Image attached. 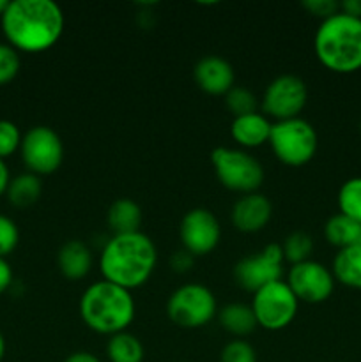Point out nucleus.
<instances>
[{"mask_svg":"<svg viewBox=\"0 0 361 362\" xmlns=\"http://www.w3.org/2000/svg\"><path fill=\"white\" fill-rule=\"evenodd\" d=\"M0 25L7 45L16 52L42 53L62 37L66 18L52 0H13L0 16Z\"/></svg>","mask_w":361,"mask_h":362,"instance_id":"nucleus-1","label":"nucleus"},{"mask_svg":"<svg viewBox=\"0 0 361 362\" xmlns=\"http://www.w3.org/2000/svg\"><path fill=\"white\" fill-rule=\"evenodd\" d=\"M158 250L154 240L144 232L113 235L99 255L103 279L126 290L144 286L154 274Z\"/></svg>","mask_w":361,"mask_h":362,"instance_id":"nucleus-2","label":"nucleus"},{"mask_svg":"<svg viewBox=\"0 0 361 362\" xmlns=\"http://www.w3.org/2000/svg\"><path fill=\"white\" fill-rule=\"evenodd\" d=\"M314 52L326 69L350 74L361 69V20L338 13L321 21L314 37Z\"/></svg>","mask_w":361,"mask_h":362,"instance_id":"nucleus-3","label":"nucleus"},{"mask_svg":"<svg viewBox=\"0 0 361 362\" xmlns=\"http://www.w3.org/2000/svg\"><path fill=\"white\" fill-rule=\"evenodd\" d=\"M134 315L137 306L130 290L105 279L88 286L80 297L81 320L98 334L113 336L127 331Z\"/></svg>","mask_w":361,"mask_h":362,"instance_id":"nucleus-4","label":"nucleus"},{"mask_svg":"<svg viewBox=\"0 0 361 362\" xmlns=\"http://www.w3.org/2000/svg\"><path fill=\"white\" fill-rule=\"evenodd\" d=\"M268 144L280 163L299 168L315 158L319 136L315 127L308 120L297 117V119L280 120L273 124Z\"/></svg>","mask_w":361,"mask_h":362,"instance_id":"nucleus-5","label":"nucleus"},{"mask_svg":"<svg viewBox=\"0 0 361 362\" xmlns=\"http://www.w3.org/2000/svg\"><path fill=\"white\" fill-rule=\"evenodd\" d=\"M211 163L219 184L234 193H257L264 184V166L243 148L216 147L211 152Z\"/></svg>","mask_w":361,"mask_h":362,"instance_id":"nucleus-6","label":"nucleus"},{"mask_svg":"<svg viewBox=\"0 0 361 362\" xmlns=\"http://www.w3.org/2000/svg\"><path fill=\"white\" fill-rule=\"evenodd\" d=\"M170 322L180 329H200L218 315V304L211 290L200 283L179 286L166 303Z\"/></svg>","mask_w":361,"mask_h":362,"instance_id":"nucleus-7","label":"nucleus"},{"mask_svg":"<svg viewBox=\"0 0 361 362\" xmlns=\"http://www.w3.org/2000/svg\"><path fill=\"white\" fill-rule=\"evenodd\" d=\"M299 300L285 281L278 279L253 293L251 310L258 327L265 331H282L294 322Z\"/></svg>","mask_w":361,"mask_h":362,"instance_id":"nucleus-8","label":"nucleus"},{"mask_svg":"<svg viewBox=\"0 0 361 362\" xmlns=\"http://www.w3.org/2000/svg\"><path fill=\"white\" fill-rule=\"evenodd\" d=\"M21 159L34 175H52L64 161V144L48 126H34L23 134L20 145Z\"/></svg>","mask_w":361,"mask_h":362,"instance_id":"nucleus-9","label":"nucleus"},{"mask_svg":"<svg viewBox=\"0 0 361 362\" xmlns=\"http://www.w3.org/2000/svg\"><path fill=\"white\" fill-rule=\"evenodd\" d=\"M308 103V87L299 76L282 74L265 87L262 95V112L276 122L297 119Z\"/></svg>","mask_w":361,"mask_h":362,"instance_id":"nucleus-10","label":"nucleus"},{"mask_svg":"<svg viewBox=\"0 0 361 362\" xmlns=\"http://www.w3.org/2000/svg\"><path fill=\"white\" fill-rule=\"evenodd\" d=\"M282 244L271 243L258 253L248 255L234 265V279L246 292L255 293L262 286L282 279Z\"/></svg>","mask_w":361,"mask_h":362,"instance_id":"nucleus-11","label":"nucleus"},{"mask_svg":"<svg viewBox=\"0 0 361 362\" xmlns=\"http://www.w3.org/2000/svg\"><path fill=\"white\" fill-rule=\"evenodd\" d=\"M179 237L184 251L197 257H205L218 247L222 240V226L209 209L197 207L183 216Z\"/></svg>","mask_w":361,"mask_h":362,"instance_id":"nucleus-12","label":"nucleus"},{"mask_svg":"<svg viewBox=\"0 0 361 362\" xmlns=\"http://www.w3.org/2000/svg\"><path fill=\"white\" fill-rule=\"evenodd\" d=\"M287 285L299 303L321 304L331 297L335 290V276L321 262L306 260L303 264L290 265Z\"/></svg>","mask_w":361,"mask_h":362,"instance_id":"nucleus-13","label":"nucleus"},{"mask_svg":"<svg viewBox=\"0 0 361 362\" xmlns=\"http://www.w3.org/2000/svg\"><path fill=\"white\" fill-rule=\"evenodd\" d=\"M195 83L209 95H225L236 87V71L232 64L218 55L202 57L193 67Z\"/></svg>","mask_w":361,"mask_h":362,"instance_id":"nucleus-14","label":"nucleus"},{"mask_svg":"<svg viewBox=\"0 0 361 362\" xmlns=\"http://www.w3.org/2000/svg\"><path fill=\"white\" fill-rule=\"evenodd\" d=\"M273 216V205L268 197L260 193L243 194L234 204L230 221L234 228L243 233H257L269 225Z\"/></svg>","mask_w":361,"mask_h":362,"instance_id":"nucleus-15","label":"nucleus"},{"mask_svg":"<svg viewBox=\"0 0 361 362\" xmlns=\"http://www.w3.org/2000/svg\"><path fill=\"white\" fill-rule=\"evenodd\" d=\"M57 265L64 278L69 281H80L92 271L94 257L87 244L78 239H71L64 243L57 253Z\"/></svg>","mask_w":361,"mask_h":362,"instance_id":"nucleus-16","label":"nucleus"},{"mask_svg":"<svg viewBox=\"0 0 361 362\" xmlns=\"http://www.w3.org/2000/svg\"><path fill=\"white\" fill-rule=\"evenodd\" d=\"M271 120L264 113H250V115L236 117L230 124V136L237 145L244 148L262 147L269 141Z\"/></svg>","mask_w":361,"mask_h":362,"instance_id":"nucleus-17","label":"nucleus"},{"mask_svg":"<svg viewBox=\"0 0 361 362\" xmlns=\"http://www.w3.org/2000/svg\"><path fill=\"white\" fill-rule=\"evenodd\" d=\"M106 225L113 235L140 232L142 209L131 198H117L106 212Z\"/></svg>","mask_w":361,"mask_h":362,"instance_id":"nucleus-18","label":"nucleus"},{"mask_svg":"<svg viewBox=\"0 0 361 362\" xmlns=\"http://www.w3.org/2000/svg\"><path fill=\"white\" fill-rule=\"evenodd\" d=\"M218 320L219 325L236 338H244L258 327L251 306L243 303H232L223 306L222 310H218Z\"/></svg>","mask_w":361,"mask_h":362,"instance_id":"nucleus-19","label":"nucleus"},{"mask_svg":"<svg viewBox=\"0 0 361 362\" xmlns=\"http://www.w3.org/2000/svg\"><path fill=\"white\" fill-rule=\"evenodd\" d=\"M335 281L353 290H361V244L336 253L331 267Z\"/></svg>","mask_w":361,"mask_h":362,"instance_id":"nucleus-20","label":"nucleus"},{"mask_svg":"<svg viewBox=\"0 0 361 362\" xmlns=\"http://www.w3.org/2000/svg\"><path fill=\"white\" fill-rule=\"evenodd\" d=\"M324 237L331 246L345 250V247L361 244V223L347 218L343 214H335L326 221Z\"/></svg>","mask_w":361,"mask_h":362,"instance_id":"nucleus-21","label":"nucleus"},{"mask_svg":"<svg viewBox=\"0 0 361 362\" xmlns=\"http://www.w3.org/2000/svg\"><path fill=\"white\" fill-rule=\"evenodd\" d=\"M42 184L41 177L34 175V173H21V175L11 179L9 186H7V200L11 205L18 209H25L34 205L35 202L41 198Z\"/></svg>","mask_w":361,"mask_h":362,"instance_id":"nucleus-22","label":"nucleus"},{"mask_svg":"<svg viewBox=\"0 0 361 362\" xmlns=\"http://www.w3.org/2000/svg\"><path fill=\"white\" fill-rule=\"evenodd\" d=\"M106 356L110 362H142L145 350L137 336L124 331L110 336L106 343Z\"/></svg>","mask_w":361,"mask_h":362,"instance_id":"nucleus-23","label":"nucleus"},{"mask_svg":"<svg viewBox=\"0 0 361 362\" xmlns=\"http://www.w3.org/2000/svg\"><path fill=\"white\" fill-rule=\"evenodd\" d=\"M340 214L361 223V177H353L340 186L338 197Z\"/></svg>","mask_w":361,"mask_h":362,"instance_id":"nucleus-24","label":"nucleus"},{"mask_svg":"<svg viewBox=\"0 0 361 362\" xmlns=\"http://www.w3.org/2000/svg\"><path fill=\"white\" fill-rule=\"evenodd\" d=\"M283 260L289 262L290 265L303 264L310 260V255L314 251V240L304 232H292L285 237L282 244Z\"/></svg>","mask_w":361,"mask_h":362,"instance_id":"nucleus-25","label":"nucleus"},{"mask_svg":"<svg viewBox=\"0 0 361 362\" xmlns=\"http://www.w3.org/2000/svg\"><path fill=\"white\" fill-rule=\"evenodd\" d=\"M225 105L229 112L234 115V119H236V117L250 115V113L257 112L258 101L253 92L248 90L246 87L236 85V87L230 88L225 94Z\"/></svg>","mask_w":361,"mask_h":362,"instance_id":"nucleus-26","label":"nucleus"},{"mask_svg":"<svg viewBox=\"0 0 361 362\" xmlns=\"http://www.w3.org/2000/svg\"><path fill=\"white\" fill-rule=\"evenodd\" d=\"M20 55L9 45L0 42V87L11 83L20 73Z\"/></svg>","mask_w":361,"mask_h":362,"instance_id":"nucleus-27","label":"nucleus"},{"mask_svg":"<svg viewBox=\"0 0 361 362\" xmlns=\"http://www.w3.org/2000/svg\"><path fill=\"white\" fill-rule=\"evenodd\" d=\"M219 362H257L255 349L244 339H234L223 346Z\"/></svg>","mask_w":361,"mask_h":362,"instance_id":"nucleus-28","label":"nucleus"},{"mask_svg":"<svg viewBox=\"0 0 361 362\" xmlns=\"http://www.w3.org/2000/svg\"><path fill=\"white\" fill-rule=\"evenodd\" d=\"M21 133L11 120H0V159L13 156L21 145Z\"/></svg>","mask_w":361,"mask_h":362,"instance_id":"nucleus-29","label":"nucleus"},{"mask_svg":"<svg viewBox=\"0 0 361 362\" xmlns=\"http://www.w3.org/2000/svg\"><path fill=\"white\" fill-rule=\"evenodd\" d=\"M20 243V232L16 223L7 216L0 214V258H6L13 253Z\"/></svg>","mask_w":361,"mask_h":362,"instance_id":"nucleus-30","label":"nucleus"},{"mask_svg":"<svg viewBox=\"0 0 361 362\" xmlns=\"http://www.w3.org/2000/svg\"><path fill=\"white\" fill-rule=\"evenodd\" d=\"M301 6H303L311 16L321 18L322 21L335 16L340 11V2H336V0H303Z\"/></svg>","mask_w":361,"mask_h":362,"instance_id":"nucleus-31","label":"nucleus"},{"mask_svg":"<svg viewBox=\"0 0 361 362\" xmlns=\"http://www.w3.org/2000/svg\"><path fill=\"white\" fill-rule=\"evenodd\" d=\"M193 264H195V257L184 250L176 251V253L172 255V258H170V265H172L173 271L179 272V274H184V272L190 271V269L193 267Z\"/></svg>","mask_w":361,"mask_h":362,"instance_id":"nucleus-32","label":"nucleus"},{"mask_svg":"<svg viewBox=\"0 0 361 362\" xmlns=\"http://www.w3.org/2000/svg\"><path fill=\"white\" fill-rule=\"evenodd\" d=\"M11 285H13V269L6 258H0V296L7 292Z\"/></svg>","mask_w":361,"mask_h":362,"instance_id":"nucleus-33","label":"nucleus"},{"mask_svg":"<svg viewBox=\"0 0 361 362\" xmlns=\"http://www.w3.org/2000/svg\"><path fill=\"white\" fill-rule=\"evenodd\" d=\"M340 11L361 20V0H343V2H340Z\"/></svg>","mask_w":361,"mask_h":362,"instance_id":"nucleus-34","label":"nucleus"},{"mask_svg":"<svg viewBox=\"0 0 361 362\" xmlns=\"http://www.w3.org/2000/svg\"><path fill=\"white\" fill-rule=\"evenodd\" d=\"M9 182H11L9 170H7L6 161H4V159H0V197H2V194H6Z\"/></svg>","mask_w":361,"mask_h":362,"instance_id":"nucleus-35","label":"nucleus"},{"mask_svg":"<svg viewBox=\"0 0 361 362\" xmlns=\"http://www.w3.org/2000/svg\"><path fill=\"white\" fill-rule=\"evenodd\" d=\"M64 362H101V361L91 352H74L71 354V356Z\"/></svg>","mask_w":361,"mask_h":362,"instance_id":"nucleus-36","label":"nucleus"},{"mask_svg":"<svg viewBox=\"0 0 361 362\" xmlns=\"http://www.w3.org/2000/svg\"><path fill=\"white\" fill-rule=\"evenodd\" d=\"M4 356H6V339H4V334L0 332V362H2Z\"/></svg>","mask_w":361,"mask_h":362,"instance_id":"nucleus-37","label":"nucleus"},{"mask_svg":"<svg viewBox=\"0 0 361 362\" xmlns=\"http://www.w3.org/2000/svg\"><path fill=\"white\" fill-rule=\"evenodd\" d=\"M7 0H0V16H2L4 14V11H6V7H7Z\"/></svg>","mask_w":361,"mask_h":362,"instance_id":"nucleus-38","label":"nucleus"}]
</instances>
